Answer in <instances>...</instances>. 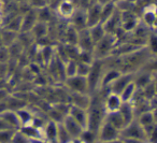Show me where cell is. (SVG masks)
<instances>
[{"label": "cell", "mask_w": 157, "mask_h": 143, "mask_svg": "<svg viewBox=\"0 0 157 143\" xmlns=\"http://www.w3.org/2000/svg\"><path fill=\"white\" fill-rule=\"evenodd\" d=\"M105 69V59H94V61L92 63L90 73L86 76L88 83V93H90V95H93V94L99 91L101 79H102Z\"/></svg>", "instance_id": "obj_2"}, {"label": "cell", "mask_w": 157, "mask_h": 143, "mask_svg": "<svg viewBox=\"0 0 157 143\" xmlns=\"http://www.w3.org/2000/svg\"><path fill=\"white\" fill-rule=\"evenodd\" d=\"M103 96L101 91L90 95V103L87 111V126L86 128L98 134V130L105 118V111L103 108Z\"/></svg>", "instance_id": "obj_1"}, {"label": "cell", "mask_w": 157, "mask_h": 143, "mask_svg": "<svg viewBox=\"0 0 157 143\" xmlns=\"http://www.w3.org/2000/svg\"><path fill=\"white\" fill-rule=\"evenodd\" d=\"M37 22V9L33 8L31 10H28L24 15H22V29H21V33H29Z\"/></svg>", "instance_id": "obj_14"}, {"label": "cell", "mask_w": 157, "mask_h": 143, "mask_svg": "<svg viewBox=\"0 0 157 143\" xmlns=\"http://www.w3.org/2000/svg\"><path fill=\"white\" fill-rule=\"evenodd\" d=\"M11 143H30V139L25 136L20 129H16L12 137Z\"/></svg>", "instance_id": "obj_33"}, {"label": "cell", "mask_w": 157, "mask_h": 143, "mask_svg": "<svg viewBox=\"0 0 157 143\" xmlns=\"http://www.w3.org/2000/svg\"><path fill=\"white\" fill-rule=\"evenodd\" d=\"M124 143H147V141L141 140V139H132V138H126L122 139Z\"/></svg>", "instance_id": "obj_38"}, {"label": "cell", "mask_w": 157, "mask_h": 143, "mask_svg": "<svg viewBox=\"0 0 157 143\" xmlns=\"http://www.w3.org/2000/svg\"><path fill=\"white\" fill-rule=\"evenodd\" d=\"M121 139L132 138V139H141V140L147 141V137L144 131V128L138 123L137 119H133L131 123L126 125L122 130L120 134Z\"/></svg>", "instance_id": "obj_5"}, {"label": "cell", "mask_w": 157, "mask_h": 143, "mask_svg": "<svg viewBox=\"0 0 157 143\" xmlns=\"http://www.w3.org/2000/svg\"><path fill=\"white\" fill-rule=\"evenodd\" d=\"M0 117H1L10 127L13 128V129H20V128L22 127L20 117H18L16 111L7 110L6 112H3L2 114H0Z\"/></svg>", "instance_id": "obj_18"}, {"label": "cell", "mask_w": 157, "mask_h": 143, "mask_svg": "<svg viewBox=\"0 0 157 143\" xmlns=\"http://www.w3.org/2000/svg\"><path fill=\"white\" fill-rule=\"evenodd\" d=\"M116 38L114 33H107L99 42L95 44L93 56L95 59H107L115 52Z\"/></svg>", "instance_id": "obj_3"}, {"label": "cell", "mask_w": 157, "mask_h": 143, "mask_svg": "<svg viewBox=\"0 0 157 143\" xmlns=\"http://www.w3.org/2000/svg\"><path fill=\"white\" fill-rule=\"evenodd\" d=\"M88 31H90V35L92 37V40L94 42V44H96L97 42H99L105 35H107V30H105V27L102 23H99V24H96L94 26L90 27L88 28Z\"/></svg>", "instance_id": "obj_21"}, {"label": "cell", "mask_w": 157, "mask_h": 143, "mask_svg": "<svg viewBox=\"0 0 157 143\" xmlns=\"http://www.w3.org/2000/svg\"><path fill=\"white\" fill-rule=\"evenodd\" d=\"M152 75H153V81L157 82V73H154V74H152Z\"/></svg>", "instance_id": "obj_43"}, {"label": "cell", "mask_w": 157, "mask_h": 143, "mask_svg": "<svg viewBox=\"0 0 157 143\" xmlns=\"http://www.w3.org/2000/svg\"><path fill=\"white\" fill-rule=\"evenodd\" d=\"M63 73H65V79L76 75L78 74V60L69 58L66 63H63Z\"/></svg>", "instance_id": "obj_24"}, {"label": "cell", "mask_w": 157, "mask_h": 143, "mask_svg": "<svg viewBox=\"0 0 157 143\" xmlns=\"http://www.w3.org/2000/svg\"><path fill=\"white\" fill-rule=\"evenodd\" d=\"M99 143H124L122 139H116V140H112V141H105V142H99Z\"/></svg>", "instance_id": "obj_40"}, {"label": "cell", "mask_w": 157, "mask_h": 143, "mask_svg": "<svg viewBox=\"0 0 157 143\" xmlns=\"http://www.w3.org/2000/svg\"><path fill=\"white\" fill-rule=\"evenodd\" d=\"M112 0H97V2H99L100 5H105L108 2H111Z\"/></svg>", "instance_id": "obj_42"}, {"label": "cell", "mask_w": 157, "mask_h": 143, "mask_svg": "<svg viewBox=\"0 0 157 143\" xmlns=\"http://www.w3.org/2000/svg\"><path fill=\"white\" fill-rule=\"evenodd\" d=\"M63 126L66 127V129L68 130V132L70 133V136L73 139L80 138L82 131L84 130V127L82 125L78 123L74 118H72L70 115H66L65 118L63 121Z\"/></svg>", "instance_id": "obj_12"}, {"label": "cell", "mask_w": 157, "mask_h": 143, "mask_svg": "<svg viewBox=\"0 0 157 143\" xmlns=\"http://www.w3.org/2000/svg\"><path fill=\"white\" fill-rule=\"evenodd\" d=\"M48 24L43 22H37L36 25L30 30V33L33 35V39H42L48 35Z\"/></svg>", "instance_id": "obj_23"}, {"label": "cell", "mask_w": 157, "mask_h": 143, "mask_svg": "<svg viewBox=\"0 0 157 143\" xmlns=\"http://www.w3.org/2000/svg\"><path fill=\"white\" fill-rule=\"evenodd\" d=\"M120 130L105 121L98 130V140L99 142L116 140V139H120Z\"/></svg>", "instance_id": "obj_9"}, {"label": "cell", "mask_w": 157, "mask_h": 143, "mask_svg": "<svg viewBox=\"0 0 157 143\" xmlns=\"http://www.w3.org/2000/svg\"><path fill=\"white\" fill-rule=\"evenodd\" d=\"M30 143H48L44 138H38V139H31Z\"/></svg>", "instance_id": "obj_39"}, {"label": "cell", "mask_w": 157, "mask_h": 143, "mask_svg": "<svg viewBox=\"0 0 157 143\" xmlns=\"http://www.w3.org/2000/svg\"><path fill=\"white\" fill-rule=\"evenodd\" d=\"M90 67H92V63L78 60V74L82 76H87L88 73H90Z\"/></svg>", "instance_id": "obj_34"}, {"label": "cell", "mask_w": 157, "mask_h": 143, "mask_svg": "<svg viewBox=\"0 0 157 143\" xmlns=\"http://www.w3.org/2000/svg\"><path fill=\"white\" fill-rule=\"evenodd\" d=\"M123 104V100L118 94H114L111 91H108L103 96V108H105V114L120 111L121 106Z\"/></svg>", "instance_id": "obj_8"}, {"label": "cell", "mask_w": 157, "mask_h": 143, "mask_svg": "<svg viewBox=\"0 0 157 143\" xmlns=\"http://www.w3.org/2000/svg\"><path fill=\"white\" fill-rule=\"evenodd\" d=\"M16 113H17L18 117H20V121H21V124H22V126L29 125V124H31V122H33V115L31 114V112L29 110L23 108V109H20V110L16 111Z\"/></svg>", "instance_id": "obj_30"}, {"label": "cell", "mask_w": 157, "mask_h": 143, "mask_svg": "<svg viewBox=\"0 0 157 143\" xmlns=\"http://www.w3.org/2000/svg\"><path fill=\"white\" fill-rule=\"evenodd\" d=\"M101 9L102 5L99 2H94L86 9V20H87V28L101 23Z\"/></svg>", "instance_id": "obj_10"}, {"label": "cell", "mask_w": 157, "mask_h": 143, "mask_svg": "<svg viewBox=\"0 0 157 143\" xmlns=\"http://www.w3.org/2000/svg\"><path fill=\"white\" fill-rule=\"evenodd\" d=\"M97 143H99V142H97Z\"/></svg>", "instance_id": "obj_44"}, {"label": "cell", "mask_w": 157, "mask_h": 143, "mask_svg": "<svg viewBox=\"0 0 157 143\" xmlns=\"http://www.w3.org/2000/svg\"><path fill=\"white\" fill-rule=\"evenodd\" d=\"M65 86L69 89L70 93L78 94H88V83L86 76L82 75H73L70 78L65 79Z\"/></svg>", "instance_id": "obj_4"}, {"label": "cell", "mask_w": 157, "mask_h": 143, "mask_svg": "<svg viewBox=\"0 0 157 143\" xmlns=\"http://www.w3.org/2000/svg\"><path fill=\"white\" fill-rule=\"evenodd\" d=\"M71 25L76 30H83L87 28V20H86V9L76 8L73 16L71 17Z\"/></svg>", "instance_id": "obj_13"}, {"label": "cell", "mask_w": 157, "mask_h": 143, "mask_svg": "<svg viewBox=\"0 0 157 143\" xmlns=\"http://www.w3.org/2000/svg\"><path fill=\"white\" fill-rule=\"evenodd\" d=\"M57 140L58 143H71L73 138L70 136V133L68 132V130L66 129V127L63 126V122L58 123V130H57Z\"/></svg>", "instance_id": "obj_27"}, {"label": "cell", "mask_w": 157, "mask_h": 143, "mask_svg": "<svg viewBox=\"0 0 157 143\" xmlns=\"http://www.w3.org/2000/svg\"><path fill=\"white\" fill-rule=\"evenodd\" d=\"M136 119L138 121V123L142 126V127H147V126H151V125H155V119H154V115H153V112L152 110H148V111H145V112L141 113L139 114ZM157 125V124H156Z\"/></svg>", "instance_id": "obj_25"}, {"label": "cell", "mask_w": 157, "mask_h": 143, "mask_svg": "<svg viewBox=\"0 0 157 143\" xmlns=\"http://www.w3.org/2000/svg\"><path fill=\"white\" fill-rule=\"evenodd\" d=\"M10 53H9V48L7 46H1L0 48V64H5L8 63L10 59Z\"/></svg>", "instance_id": "obj_36"}, {"label": "cell", "mask_w": 157, "mask_h": 143, "mask_svg": "<svg viewBox=\"0 0 157 143\" xmlns=\"http://www.w3.org/2000/svg\"><path fill=\"white\" fill-rule=\"evenodd\" d=\"M152 112H153V115H154V119H155V123L157 124V106L154 109H152Z\"/></svg>", "instance_id": "obj_41"}, {"label": "cell", "mask_w": 157, "mask_h": 143, "mask_svg": "<svg viewBox=\"0 0 157 143\" xmlns=\"http://www.w3.org/2000/svg\"><path fill=\"white\" fill-rule=\"evenodd\" d=\"M68 115H70V116L75 119L80 125H82L84 128H86V126H87V111H86V109L70 104Z\"/></svg>", "instance_id": "obj_17"}, {"label": "cell", "mask_w": 157, "mask_h": 143, "mask_svg": "<svg viewBox=\"0 0 157 143\" xmlns=\"http://www.w3.org/2000/svg\"><path fill=\"white\" fill-rule=\"evenodd\" d=\"M147 142L148 143H157V125L153 128L152 131L147 136Z\"/></svg>", "instance_id": "obj_37"}, {"label": "cell", "mask_w": 157, "mask_h": 143, "mask_svg": "<svg viewBox=\"0 0 157 143\" xmlns=\"http://www.w3.org/2000/svg\"><path fill=\"white\" fill-rule=\"evenodd\" d=\"M105 121L108 122L109 124H111L113 127H115L116 129H118L120 131L126 126L124 117L122 116L120 111H116V112H112V113H107V114H105Z\"/></svg>", "instance_id": "obj_19"}, {"label": "cell", "mask_w": 157, "mask_h": 143, "mask_svg": "<svg viewBox=\"0 0 157 143\" xmlns=\"http://www.w3.org/2000/svg\"><path fill=\"white\" fill-rule=\"evenodd\" d=\"M57 130H58V123L50 119L48 123H45L43 129H42L43 138L48 143H58V140H57Z\"/></svg>", "instance_id": "obj_16"}, {"label": "cell", "mask_w": 157, "mask_h": 143, "mask_svg": "<svg viewBox=\"0 0 157 143\" xmlns=\"http://www.w3.org/2000/svg\"><path fill=\"white\" fill-rule=\"evenodd\" d=\"M78 48L80 51H85V52L93 53V51H94L95 44L92 40V37H90V35L88 28L78 31Z\"/></svg>", "instance_id": "obj_11"}, {"label": "cell", "mask_w": 157, "mask_h": 143, "mask_svg": "<svg viewBox=\"0 0 157 143\" xmlns=\"http://www.w3.org/2000/svg\"><path fill=\"white\" fill-rule=\"evenodd\" d=\"M121 73H122V71L118 70L117 68L109 67L108 69H105L102 79H101L100 89H99V91H108L109 86L114 82V80H115Z\"/></svg>", "instance_id": "obj_15"}, {"label": "cell", "mask_w": 157, "mask_h": 143, "mask_svg": "<svg viewBox=\"0 0 157 143\" xmlns=\"http://www.w3.org/2000/svg\"><path fill=\"white\" fill-rule=\"evenodd\" d=\"M16 129L0 130V143H11L12 137Z\"/></svg>", "instance_id": "obj_35"}, {"label": "cell", "mask_w": 157, "mask_h": 143, "mask_svg": "<svg viewBox=\"0 0 157 143\" xmlns=\"http://www.w3.org/2000/svg\"><path fill=\"white\" fill-rule=\"evenodd\" d=\"M146 48L151 55H157V33H150L146 41Z\"/></svg>", "instance_id": "obj_32"}, {"label": "cell", "mask_w": 157, "mask_h": 143, "mask_svg": "<svg viewBox=\"0 0 157 143\" xmlns=\"http://www.w3.org/2000/svg\"><path fill=\"white\" fill-rule=\"evenodd\" d=\"M135 79V73L131 72H122L117 78L114 80V82L108 88V91H111L114 94H118L120 95L123 91V89Z\"/></svg>", "instance_id": "obj_6"}, {"label": "cell", "mask_w": 157, "mask_h": 143, "mask_svg": "<svg viewBox=\"0 0 157 143\" xmlns=\"http://www.w3.org/2000/svg\"><path fill=\"white\" fill-rule=\"evenodd\" d=\"M76 8L78 6L74 2V0H60L57 5L56 13L63 20L70 21L73 16Z\"/></svg>", "instance_id": "obj_7"}, {"label": "cell", "mask_w": 157, "mask_h": 143, "mask_svg": "<svg viewBox=\"0 0 157 143\" xmlns=\"http://www.w3.org/2000/svg\"><path fill=\"white\" fill-rule=\"evenodd\" d=\"M120 112L122 114V116L124 117V121L126 123V125H128L133 119H136L135 108H133L131 102H123L122 106L120 109Z\"/></svg>", "instance_id": "obj_20"}, {"label": "cell", "mask_w": 157, "mask_h": 143, "mask_svg": "<svg viewBox=\"0 0 157 143\" xmlns=\"http://www.w3.org/2000/svg\"><path fill=\"white\" fill-rule=\"evenodd\" d=\"M17 33H14L12 30H9L7 28H3L2 30L0 31V36H1V40H2V43L5 46H10L12 43L17 40Z\"/></svg>", "instance_id": "obj_26"}, {"label": "cell", "mask_w": 157, "mask_h": 143, "mask_svg": "<svg viewBox=\"0 0 157 143\" xmlns=\"http://www.w3.org/2000/svg\"><path fill=\"white\" fill-rule=\"evenodd\" d=\"M142 70L150 72V73L154 74L157 73V55H152L150 58L146 60V63L141 68Z\"/></svg>", "instance_id": "obj_31"}, {"label": "cell", "mask_w": 157, "mask_h": 143, "mask_svg": "<svg viewBox=\"0 0 157 143\" xmlns=\"http://www.w3.org/2000/svg\"><path fill=\"white\" fill-rule=\"evenodd\" d=\"M138 89L139 88H138L137 85H136L135 81H131V82L129 83V84L127 85L124 89H123L122 93L120 94L123 102H131L132 101V99L135 98L136 94H137Z\"/></svg>", "instance_id": "obj_22"}, {"label": "cell", "mask_w": 157, "mask_h": 143, "mask_svg": "<svg viewBox=\"0 0 157 143\" xmlns=\"http://www.w3.org/2000/svg\"><path fill=\"white\" fill-rule=\"evenodd\" d=\"M157 21V12L155 10L147 9L143 13V23L147 27H155Z\"/></svg>", "instance_id": "obj_29"}, {"label": "cell", "mask_w": 157, "mask_h": 143, "mask_svg": "<svg viewBox=\"0 0 157 143\" xmlns=\"http://www.w3.org/2000/svg\"><path fill=\"white\" fill-rule=\"evenodd\" d=\"M80 140L83 143H97L99 142L98 140V134L96 132L92 131V130L84 128V130L82 131L81 136H80Z\"/></svg>", "instance_id": "obj_28"}]
</instances>
